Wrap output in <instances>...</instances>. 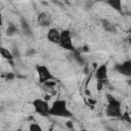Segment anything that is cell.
Masks as SVG:
<instances>
[{
	"instance_id": "cell-1",
	"label": "cell",
	"mask_w": 131,
	"mask_h": 131,
	"mask_svg": "<svg viewBox=\"0 0 131 131\" xmlns=\"http://www.w3.org/2000/svg\"><path fill=\"white\" fill-rule=\"evenodd\" d=\"M49 116L70 119V118L73 117V114L69 110L68 104H67V101L64 99H56V100L53 101V103L50 106Z\"/></svg>"
},
{
	"instance_id": "cell-2",
	"label": "cell",
	"mask_w": 131,
	"mask_h": 131,
	"mask_svg": "<svg viewBox=\"0 0 131 131\" xmlns=\"http://www.w3.org/2000/svg\"><path fill=\"white\" fill-rule=\"evenodd\" d=\"M34 111L36 114L40 115L41 117H48L49 116V110L50 105L46 99L42 98H35L32 102Z\"/></svg>"
},
{
	"instance_id": "cell-3",
	"label": "cell",
	"mask_w": 131,
	"mask_h": 131,
	"mask_svg": "<svg viewBox=\"0 0 131 131\" xmlns=\"http://www.w3.org/2000/svg\"><path fill=\"white\" fill-rule=\"evenodd\" d=\"M58 45L61 48L68 50V51H71V52L76 51L75 46H74L73 41H72V36H71L70 30H62L60 32V37H59Z\"/></svg>"
},
{
	"instance_id": "cell-4",
	"label": "cell",
	"mask_w": 131,
	"mask_h": 131,
	"mask_svg": "<svg viewBox=\"0 0 131 131\" xmlns=\"http://www.w3.org/2000/svg\"><path fill=\"white\" fill-rule=\"evenodd\" d=\"M36 71H37V74H38V79H39L40 84H44L47 81L54 80L53 75L51 74L50 70L46 66L38 64V66H36Z\"/></svg>"
},
{
	"instance_id": "cell-5",
	"label": "cell",
	"mask_w": 131,
	"mask_h": 131,
	"mask_svg": "<svg viewBox=\"0 0 131 131\" xmlns=\"http://www.w3.org/2000/svg\"><path fill=\"white\" fill-rule=\"evenodd\" d=\"M115 70L124 75V76H127V77H130L131 76V60H125L123 61L122 63H118L115 66Z\"/></svg>"
},
{
	"instance_id": "cell-6",
	"label": "cell",
	"mask_w": 131,
	"mask_h": 131,
	"mask_svg": "<svg viewBox=\"0 0 131 131\" xmlns=\"http://www.w3.org/2000/svg\"><path fill=\"white\" fill-rule=\"evenodd\" d=\"M95 78L98 82L104 84L105 81H107V67L106 64L99 66L95 71Z\"/></svg>"
},
{
	"instance_id": "cell-7",
	"label": "cell",
	"mask_w": 131,
	"mask_h": 131,
	"mask_svg": "<svg viewBox=\"0 0 131 131\" xmlns=\"http://www.w3.org/2000/svg\"><path fill=\"white\" fill-rule=\"evenodd\" d=\"M37 23L41 27H49L52 24V17L48 12H41L37 17Z\"/></svg>"
},
{
	"instance_id": "cell-8",
	"label": "cell",
	"mask_w": 131,
	"mask_h": 131,
	"mask_svg": "<svg viewBox=\"0 0 131 131\" xmlns=\"http://www.w3.org/2000/svg\"><path fill=\"white\" fill-rule=\"evenodd\" d=\"M105 114L107 117L111 118H117V119H121L122 117V110L121 106H112V105H106L105 107Z\"/></svg>"
},
{
	"instance_id": "cell-9",
	"label": "cell",
	"mask_w": 131,
	"mask_h": 131,
	"mask_svg": "<svg viewBox=\"0 0 131 131\" xmlns=\"http://www.w3.org/2000/svg\"><path fill=\"white\" fill-rule=\"evenodd\" d=\"M60 37V32L55 28H50L47 32V40L53 44H58Z\"/></svg>"
},
{
	"instance_id": "cell-10",
	"label": "cell",
	"mask_w": 131,
	"mask_h": 131,
	"mask_svg": "<svg viewBox=\"0 0 131 131\" xmlns=\"http://www.w3.org/2000/svg\"><path fill=\"white\" fill-rule=\"evenodd\" d=\"M20 28H21V32H23V34L25 36H27V37H32L33 36L31 27H30V25L28 24V21L25 18L20 19Z\"/></svg>"
},
{
	"instance_id": "cell-11",
	"label": "cell",
	"mask_w": 131,
	"mask_h": 131,
	"mask_svg": "<svg viewBox=\"0 0 131 131\" xmlns=\"http://www.w3.org/2000/svg\"><path fill=\"white\" fill-rule=\"evenodd\" d=\"M0 55L4 59H6V60H8V61H10L12 63V60H13L14 57L12 55V52L9 49H7V48H5L3 46H0Z\"/></svg>"
},
{
	"instance_id": "cell-12",
	"label": "cell",
	"mask_w": 131,
	"mask_h": 131,
	"mask_svg": "<svg viewBox=\"0 0 131 131\" xmlns=\"http://www.w3.org/2000/svg\"><path fill=\"white\" fill-rule=\"evenodd\" d=\"M101 26L104 28L105 31L110 32V33H114L116 32V28L113 24H111V21L108 19H105V18H102L101 19Z\"/></svg>"
},
{
	"instance_id": "cell-13",
	"label": "cell",
	"mask_w": 131,
	"mask_h": 131,
	"mask_svg": "<svg viewBox=\"0 0 131 131\" xmlns=\"http://www.w3.org/2000/svg\"><path fill=\"white\" fill-rule=\"evenodd\" d=\"M112 8H114L115 10L121 12L122 11V2L120 0H108L106 2Z\"/></svg>"
},
{
	"instance_id": "cell-14",
	"label": "cell",
	"mask_w": 131,
	"mask_h": 131,
	"mask_svg": "<svg viewBox=\"0 0 131 131\" xmlns=\"http://www.w3.org/2000/svg\"><path fill=\"white\" fill-rule=\"evenodd\" d=\"M17 33H18V30H17L16 26L11 24V23H9V25H8V27L6 29V35L7 36H13V35H15Z\"/></svg>"
},
{
	"instance_id": "cell-15",
	"label": "cell",
	"mask_w": 131,
	"mask_h": 131,
	"mask_svg": "<svg viewBox=\"0 0 131 131\" xmlns=\"http://www.w3.org/2000/svg\"><path fill=\"white\" fill-rule=\"evenodd\" d=\"M29 131H43L42 127L37 123H31L29 125Z\"/></svg>"
},
{
	"instance_id": "cell-16",
	"label": "cell",
	"mask_w": 131,
	"mask_h": 131,
	"mask_svg": "<svg viewBox=\"0 0 131 131\" xmlns=\"http://www.w3.org/2000/svg\"><path fill=\"white\" fill-rule=\"evenodd\" d=\"M73 56H74V58H75L80 64H84V59L82 58V56H81V54H80L79 52L74 51V52H73Z\"/></svg>"
},
{
	"instance_id": "cell-17",
	"label": "cell",
	"mask_w": 131,
	"mask_h": 131,
	"mask_svg": "<svg viewBox=\"0 0 131 131\" xmlns=\"http://www.w3.org/2000/svg\"><path fill=\"white\" fill-rule=\"evenodd\" d=\"M121 119H122L123 121H126L127 123H131V118H130V115H129V113H128V112L123 113V114H122Z\"/></svg>"
},
{
	"instance_id": "cell-18",
	"label": "cell",
	"mask_w": 131,
	"mask_h": 131,
	"mask_svg": "<svg viewBox=\"0 0 131 131\" xmlns=\"http://www.w3.org/2000/svg\"><path fill=\"white\" fill-rule=\"evenodd\" d=\"M4 77H5V79L6 80H12V79H14V74L13 73H6L5 75H4Z\"/></svg>"
},
{
	"instance_id": "cell-19",
	"label": "cell",
	"mask_w": 131,
	"mask_h": 131,
	"mask_svg": "<svg viewBox=\"0 0 131 131\" xmlns=\"http://www.w3.org/2000/svg\"><path fill=\"white\" fill-rule=\"evenodd\" d=\"M55 84H56V83H55L53 80H51V81H47V82L44 83V85L47 86V87H53V86H55Z\"/></svg>"
},
{
	"instance_id": "cell-20",
	"label": "cell",
	"mask_w": 131,
	"mask_h": 131,
	"mask_svg": "<svg viewBox=\"0 0 131 131\" xmlns=\"http://www.w3.org/2000/svg\"><path fill=\"white\" fill-rule=\"evenodd\" d=\"M36 53V51L34 50V49H32V48H30L29 50H28V52H27V55L28 56H30V55H34Z\"/></svg>"
},
{
	"instance_id": "cell-21",
	"label": "cell",
	"mask_w": 131,
	"mask_h": 131,
	"mask_svg": "<svg viewBox=\"0 0 131 131\" xmlns=\"http://www.w3.org/2000/svg\"><path fill=\"white\" fill-rule=\"evenodd\" d=\"M66 125H67L70 129H73V128H74V124H73L72 122H70V121H69V122H67V124H66Z\"/></svg>"
},
{
	"instance_id": "cell-22",
	"label": "cell",
	"mask_w": 131,
	"mask_h": 131,
	"mask_svg": "<svg viewBox=\"0 0 131 131\" xmlns=\"http://www.w3.org/2000/svg\"><path fill=\"white\" fill-rule=\"evenodd\" d=\"M3 25V20H2V14H1V12H0V27Z\"/></svg>"
},
{
	"instance_id": "cell-23",
	"label": "cell",
	"mask_w": 131,
	"mask_h": 131,
	"mask_svg": "<svg viewBox=\"0 0 131 131\" xmlns=\"http://www.w3.org/2000/svg\"><path fill=\"white\" fill-rule=\"evenodd\" d=\"M81 131H87V130H86V129H83V130H81Z\"/></svg>"
},
{
	"instance_id": "cell-24",
	"label": "cell",
	"mask_w": 131,
	"mask_h": 131,
	"mask_svg": "<svg viewBox=\"0 0 131 131\" xmlns=\"http://www.w3.org/2000/svg\"><path fill=\"white\" fill-rule=\"evenodd\" d=\"M110 131H116V130H114V129H111V130H110Z\"/></svg>"
}]
</instances>
